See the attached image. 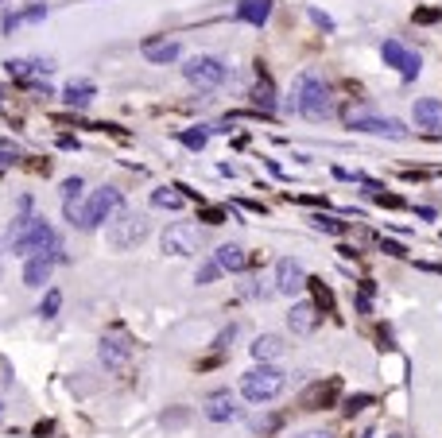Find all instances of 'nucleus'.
Returning a JSON list of instances; mask_svg holds the SVG:
<instances>
[{"instance_id":"26","label":"nucleus","mask_w":442,"mask_h":438,"mask_svg":"<svg viewBox=\"0 0 442 438\" xmlns=\"http://www.w3.org/2000/svg\"><path fill=\"white\" fill-rule=\"evenodd\" d=\"M59 310H62V291H59V287H51V291L43 295V303H39V318H55Z\"/></svg>"},{"instance_id":"15","label":"nucleus","mask_w":442,"mask_h":438,"mask_svg":"<svg viewBox=\"0 0 442 438\" xmlns=\"http://www.w3.org/2000/svg\"><path fill=\"white\" fill-rule=\"evenodd\" d=\"M59 264V256H28V264H23V283L28 287H43L47 279H51V268Z\"/></svg>"},{"instance_id":"3","label":"nucleus","mask_w":442,"mask_h":438,"mask_svg":"<svg viewBox=\"0 0 442 438\" xmlns=\"http://www.w3.org/2000/svg\"><path fill=\"white\" fill-rule=\"evenodd\" d=\"M283 388H288V373H280V369H272V365H260V369H252V373L241 376V395L249 403H268V400H276Z\"/></svg>"},{"instance_id":"10","label":"nucleus","mask_w":442,"mask_h":438,"mask_svg":"<svg viewBox=\"0 0 442 438\" xmlns=\"http://www.w3.org/2000/svg\"><path fill=\"white\" fill-rule=\"evenodd\" d=\"M101 365L105 369H125L128 365V357H132V345H128V337H120V334H109V337H101Z\"/></svg>"},{"instance_id":"9","label":"nucleus","mask_w":442,"mask_h":438,"mask_svg":"<svg viewBox=\"0 0 442 438\" xmlns=\"http://www.w3.org/2000/svg\"><path fill=\"white\" fill-rule=\"evenodd\" d=\"M307 287V271H302L299 260H291V256H283L280 264H276V291L280 295H295Z\"/></svg>"},{"instance_id":"13","label":"nucleus","mask_w":442,"mask_h":438,"mask_svg":"<svg viewBox=\"0 0 442 438\" xmlns=\"http://www.w3.org/2000/svg\"><path fill=\"white\" fill-rule=\"evenodd\" d=\"M415 125L427 128L431 136H442V101L438 97H419L415 101Z\"/></svg>"},{"instance_id":"7","label":"nucleus","mask_w":442,"mask_h":438,"mask_svg":"<svg viewBox=\"0 0 442 438\" xmlns=\"http://www.w3.org/2000/svg\"><path fill=\"white\" fill-rule=\"evenodd\" d=\"M380 59L388 62V66H396V70L404 74L407 82L419 78V70H423V59L412 51V47L400 43V39H384V43H380Z\"/></svg>"},{"instance_id":"22","label":"nucleus","mask_w":442,"mask_h":438,"mask_svg":"<svg viewBox=\"0 0 442 438\" xmlns=\"http://www.w3.org/2000/svg\"><path fill=\"white\" fill-rule=\"evenodd\" d=\"M214 260H217L225 271H244L249 256H244V249H241V245H221V249L214 252Z\"/></svg>"},{"instance_id":"19","label":"nucleus","mask_w":442,"mask_h":438,"mask_svg":"<svg viewBox=\"0 0 442 438\" xmlns=\"http://www.w3.org/2000/svg\"><path fill=\"white\" fill-rule=\"evenodd\" d=\"M268 16H272V0H241L237 4V20L252 23V28H264Z\"/></svg>"},{"instance_id":"5","label":"nucleus","mask_w":442,"mask_h":438,"mask_svg":"<svg viewBox=\"0 0 442 438\" xmlns=\"http://www.w3.org/2000/svg\"><path fill=\"white\" fill-rule=\"evenodd\" d=\"M183 78L198 89H217L221 82L229 78V66L221 59H214V55H194V59L183 66Z\"/></svg>"},{"instance_id":"32","label":"nucleus","mask_w":442,"mask_h":438,"mask_svg":"<svg viewBox=\"0 0 442 438\" xmlns=\"http://www.w3.org/2000/svg\"><path fill=\"white\" fill-rule=\"evenodd\" d=\"M310 20H314V23H318V28H326V31H334V20H330V16H326V12H318V8H310Z\"/></svg>"},{"instance_id":"20","label":"nucleus","mask_w":442,"mask_h":438,"mask_svg":"<svg viewBox=\"0 0 442 438\" xmlns=\"http://www.w3.org/2000/svg\"><path fill=\"white\" fill-rule=\"evenodd\" d=\"M249 349H252V357H256L260 365H264V361L283 357V349H288V345H283V337H280V334H260L256 342L249 345Z\"/></svg>"},{"instance_id":"33","label":"nucleus","mask_w":442,"mask_h":438,"mask_svg":"<svg viewBox=\"0 0 442 438\" xmlns=\"http://www.w3.org/2000/svg\"><path fill=\"white\" fill-rule=\"evenodd\" d=\"M415 20H419V23H435L438 20V8H423V12H415Z\"/></svg>"},{"instance_id":"34","label":"nucleus","mask_w":442,"mask_h":438,"mask_svg":"<svg viewBox=\"0 0 442 438\" xmlns=\"http://www.w3.org/2000/svg\"><path fill=\"white\" fill-rule=\"evenodd\" d=\"M365 403H368V395H353V400H346V411L353 415V411H361Z\"/></svg>"},{"instance_id":"25","label":"nucleus","mask_w":442,"mask_h":438,"mask_svg":"<svg viewBox=\"0 0 442 438\" xmlns=\"http://www.w3.org/2000/svg\"><path fill=\"white\" fill-rule=\"evenodd\" d=\"M334 395H338V384L330 380L326 388H310V392H307V400H302V403H307V411H318V403H330Z\"/></svg>"},{"instance_id":"8","label":"nucleus","mask_w":442,"mask_h":438,"mask_svg":"<svg viewBox=\"0 0 442 438\" xmlns=\"http://www.w3.org/2000/svg\"><path fill=\"white\" fill-rule=\"evenodd\" d=\"M349 128L368 132V136H388V140H407V128L396 117H368V113H349Z\"/></svg>"},{"instance_id":"17","label":"nucleus","mask_w":442,"mask_h":438,"mask_svg":"<svg viewBox=\"0 0 442 438\" xmlns=\"http://www.w3.org/2000/svg\"><path fill=\"white\" fill-rule=\"evenodd\" d=\"M288 326H291V334H310V330L318 326V307L314 303H295L291 314H288Z\"/></svg>"},{"instance_id":"23","label":"nucleus","mask_w":442,"mask_h":438,"mask_svg":"<svg viewBox=\"0 0 442 438\" xmlns=\"http://www.w3.org/2000/svg\"><path fill=\"white\" fill-rule=\"evenodd\" d=\"M152 206H159V210H183V206H186L183 186H159V190H152Z\"/></svg>"},{"instance_id":"16","label":"nucleus","mask_w":442,"mask_h":438,"mask_svg":"<svg viewBox=\"0 0 442 438\" xmlns=\"http://www.w3.org/2000/svg\"><path fill=\"white\" fill-rule=\"evenodd\" d=\"M39 20H47V4H31V8H23V12H4L0 16V31L12 35V31H20L23 23H39Z\"/></svg>"},{"instance_id":"2","label":"nucleus","mask_w":442,"mask_h":438,"mask_svg":"<svg viewBox=\"0 0 442 438\" xmlns=\"http://www.w3.org/2000/svg\"><path fill=\"white\" fill-rule=\"evenodd\" d=\"M105 237H109V245L113 249H136V245L147 237V218L144 213H136V210H125L120 206L117 213H113L109 221H105Z\"/></svg>"},{"instance_id":"30","label":"nucleus","mask_w":442,"mask_h":438,"mask_svg":"<svg viewBox=\"0 0 442 438\" xmlns=\"http://www.w3.org/2000/svg\"><path fill=\"white\" fill-rule=\"evenodd\" d=\"M206 136H210V128H198V132H178V140H183L186 147H194V152H202V147H206Z\"/></svg>"},{"instance_id":"14","label":"nucleus","mask_w":442,"mask_h":438,"mask_svg":"<svg viewBox=\"0 0 442 438\" xmlns=\"http://www.w3.org/2000/svg\"><path fill=\"white\" fill-rule=\"evenodd\" d=\"M140 51H144V59H147V62L167 66V62H175L178 55H183V47H178V39H144Z\"/></svg>"},{"instance_id":"1","label":"nucleus","mask_w":442,"mask_h":438,"mask_svg":"<svg viewBox=\"0 0 442 438\" xmlns=\"http://www.w3.org/2000/svg\"><path fill=\"white\" fill-rule=\"evenodd\" d=\"M291 109L307 120H330L334 117V97L330 86L318 78L314 70H302L291 86Z\"/></svg>"},{"instance_id":"18","label":"nucleus","mask_w":442,"mask_h":438,"mask_svg":"<svg viewBox=\"0 0 442 438\" xmlns=\"http://www.w3.org/2000/svg\"><path fill=\"white\" fill-rule=\"evenodd\" d=\"M4 70L12 74V78H47L55 66L47 62V59H8Z\"/></svg>"},{"instance_id":"29","label":"nucleus","mask_w":442,"mask_h":438,"mask_svg":"<svg viewBox=\"0 0 442 438\" xmlns=\"http://www.w3.org/2000/svg\"><path fill=\"white\" fill-rule=\"evenodd\" d=\"M276 287H264V279H249V283L241 287V295H249V299H268Z\"/></svg>"},{"instance_id":"12","label":"nucleus","mask_w":442,"mask_h":438,"mask_svg":"<svg viewBox=\"0 0 442 438\" xmlns=\"http://www.w3.org/2000/svg\"><path fill=\"white\" fill-rule=\"evenodd\" d=\"M81 210H86V183L74 175V179H67V183H62V213H67L70 225H78Z\"/></svg>"},{"instance_id":"31","label":"nucleus","mask_w":442,"mask_h":438,"mask_svg":"<svg viewBox=\"0 0 442 438\" xmlns=\"http://www.w3.org/2000/svg\"><path fill=\"white\" fill-rule=\"evenodd\" d=\"M225 218H229V210H202V221H210V225H221Z\"/></svg>"},{"instance_id":"24","label":"nucleus","mask_w":442,"mask_h":438,"mask_svg":"<svg viewBox=\"0 0 442 438\" xmlns=\"http://www.w3.org/2000/svg\"><path fill=\"white\" fill-rule=\"evenodd\" d=\"M252 105L264 109V113H276V89H272V82H268L264 74H260L256 86H252Z\"/></svg>"},{"instance_id":"35","label":"nucleus","mask_w":442,"mask_h":438,"mask_svg":"<svg viewBox=\"0 0 442 438\" xmlns=\"http://www.w3.org/2000/svg\"><path fill=\"white\" fill-rule=\"evenodd\" d=\"M380 249L388 252V256H407V252H404V245H396V241H380Z\"/></svg>"},{"instance_id":"4","label":"nucleus","mask_w":442,"mask_h":438,"mask_svg":"<svg viewBox=\"0 0 442 438\" xmlns=\"http://www.w3.org/2000/svg\"><path fill=\"white\" fill-rule=\"evenodd\" d=\"M125 206V198H120V190L117 186H101V190H94V198L86 202V210H81V218H78V229H86V233H94L97 225H105V221L113 218V213Z\"/></svg>"},{"instance_id":"27","label":"nucleus","mask_w":442,"mask_h":438,"mask_svg":"<svg viewBox=\"0 0 442 438\" xmlns=\"http://www.w3.org/2000/svg\"><path fill=\"white\" fill-rule=\"evenodd\" d=\"M310 225L322 229V233H330V237H341V233H346V225H341L338 218H330V213H314V218H310Z\"/></svg>"},{"instance_id":"21","label":"nucleus","mask_w":442,"mask_h":438,"mask_svg":"<svg viewBox=\"0 0 442 438\" xmlns=\"http://www.w3.org/2000/svg\"><path fill=\"white\" fill-rule=\"evenodd\" d=\"M94 82H70L67 89H62V101L70 105V109H86L89 101H94Z\"/></svg>"},{"instance_id":"37","label":"nucleus","mask_w":442,"mask_h":438,"mask_svg":"<svg viewBox=\"0 0 442 438\" xmlns=\"http://www.w3.org/2000/svg\"><path fill=\"white\" fill-rule=\"evenodd\" d=\"M12 159H16V152H12V155H4V152H0V171H8V167H12Z\"/></svg>"},{"instance_id":"38","label":"nucleus","mask_w":442,"mask_h":438,"mask_svg":"<svg viewBox=\"0 0 442 438\" xmlns=\"http://www.w3.org/2000/svg\"><path fill=\"white\" fill-rule=\"evenodd\" d=\"M388 438H400V434H388Z\"/></svg>"},{"instance_id":"28","label":"nucleus","mask_w":442,"mask_h":438,"mask_svg":"<svg viewBox=\"0 0 442 438\" xmlns=\"http://www.w3.org/2000/svg\"><path fill=\"white\" fill-rule=\"evenodd\" d=\"M221 271H225V268H221L217 260H202V264H198V271H194V283H214Z\"/></svg>"},{"instance_id":"6","label":"nucleus","mask_w":442,"mask_h":438,"mask_svg":"<svg viewBox=\"0 0 442 438\" xmlns=\"http://www.w3.org/2000/svg\"><path fill=\"white\" fill-rule=\"evenodd\" d=\"M159 245H163L167 256H194L198 245H202V233H198V225H191V221H175V225L163 229Z\"/></svg>"},{"instance_id":"11","label":"nucleus","mask_w":442,"mask_h":438,"mask_svg":"<svg viewBox=\"0 0 442 438\" xmlns=\"http://www.w3.org/2000/svg\"><path fill=\"white\" fill-rule=\"evenodd\" d=\"M206 419L210 423H233L237 415H241V408H237V400H233V392H225V388H221V392H214L206 400Z\"/></svg>"},{"instance_id":"36","label":"nucleus","mask_w":442,"mask_h":438,"mask_svg":"<svg viewBox=\"0 0 442 438\" xmlns=\"http://www.w3.org/2000/svg\"><path fill=\"white\" fill-rule=\"evenodd\" d=\"M295 438H334V431H302V434H295Z\"/></svg>"}]
</instances>
